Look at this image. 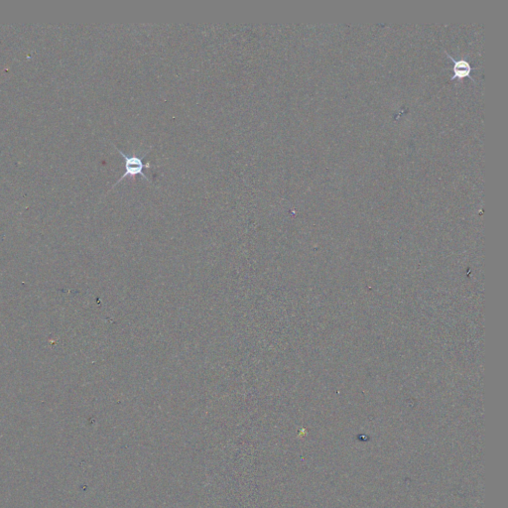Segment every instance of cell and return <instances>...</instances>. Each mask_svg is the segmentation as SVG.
Listing matches in <instances>:
<instances>
[{
  "label": "cell",
  "instance_id": "6da1fadb",
  "mask_svg": "<svg viewBox=\"0 0 508 508\" xmlns=\"http://www.w3.org/2000/svg\"><path fill=\"white\" fill-rule=\"evenodd\" d=\"M112 145L114 146V148L117 151H119V153L122 156V157L124 158V161H125V172L119 180L116 181V183H114L112 185V188H114L117 184H120L123 179H125L128 176H130V177H132L134 179L136 175H141L143 178H145L148 182L151 183V181L147 177V175H145L143 173V169L144 168H151V164L150 163H143V160H142L145 157V156L149 153L150 149L146 153H144L141 156V157H137V156H128L125 153H123V151H121L120 148H117L114 144H112Z\"/></svg>",
  "mask_w": 508,
  "mask_h": 508
},
{
  "label": "cell",
  "instance_id": "7a4b0ae2",
  "mask_svg": "<svg viewBox=\"0 0 508 508\" xmlns=\"http://www.w3.org/2000/svg\"><path fill=\"white\" fill-rule=\"evenodd\" d=\"M448 57L453 61L454 63V67H453V70H454V75L452 76V80H455L457 79V77H459V79H464V77H471V79L473 80V77L471 76V72H472V67L471 65L468 64L466 61L464 60H460V61H456L452 56H450L448 54Z\"/></svg>",
  "mask_w": 508,
  "mask_h": 508
}]
</instances>
